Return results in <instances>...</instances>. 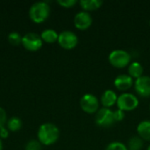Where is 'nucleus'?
Returning <instances> with one entry per match:
<instances>
[{
    "instance_id": "f257e3e1",
    "label": "nucleus",
    "mask_w": 150,
    "mask_h": 150,
    "mask_svg": "<svg viewBox=\"0 0 150 150\" xmlns=\"http://www.w3.org/2000/svg\"><path fill=\"white\" fill-rule=\"evenodd\" d=\"M38 141L45 146L55 143L60 137L59 128L53 123H44L40 126L38 130Z\"/></svg>"
},
{
    "instance_id": "39448f33",
    "label": "nucleus",
    "mask_w": 150,
    "mask_h": 150,
    "mask_svg": "<svg viewBox=\"0 0 150 150\" xmlns=\"http://www.w3.org/2000/svg\"><path fill=\"white\" fill-rule=\"evenodd\" d=\"M96 124L101 127H111L114 123H116L114 112L111 108H101L99 109L95 117Z\"/></svg>"
},
{
    "instance_id": "1a4fd4ad",
    "label": "nucleus",
    "mask_w": 150,
    "mask_h": 150,
    "mask_svg": "<svg viewBox=\"0 0 150 150\" xmlns=\"http://www.w3.org/2000/svg\"><path fill=\"white\" fill-rule=\"evenodd\" d=\"M134 89L136 92L142 98L150 97V76H142L137 79L134 83Z\"/></svg>"
},
{
    "instance_id": "7ed1b4c3",
    "label": "nucleus",
    "mask_w": 150,
    "mask_h": 150,
    "mask_svg": "<svg viewBox=\"0 0 150 150\" xmlns=\"http://www.w3.org/2000/svg\"><path fill=\"white\" fill-rule=\"evenodd\" d=\"M109 62L115 68H125L131 62V54L123 49H115L108 56Z\"/></svg>"
},
{
    "instance_id": "aec40b11",
    "label": "nucleus",
    "mask_w": 150,
    "mask_h": 150,
    "mask_svg": "<svg viewBox=\"0 0 150 150\" xmlns=\"http://www.w3.org/2000/svg\"><path fill=\"white\" fill-rule=\"evenodd\" d=\"M105 150H128L127 146L125 144H123L122 142H111L109 143L106 148Z\"/></svg>"
},
{
    "instance_id": "f8f14e48",
    "label": "nucleus",
    "mask_w": 150,
    "mask_h": 150,
    "mask_svg": "<svg viewBox=\"0 0 150 150\" xmlns=\"http://www.w3.org/2000/svg\"><path fill=\"white\" fill-rule=\"evenodd\" d=\"M118 96L112 90H106L101 96V104L105 108H111L117 103Z\"/></svg>"
},
{
    "instance_id": "cd10ccee",
    "label": "nucleus",
    "mask_w": 150,
    "mask_h": 150,
    "mask_svg": "<svg viewBox=\"0 0 150 150\" xmlns=\"http://www.w3.org/2000/svg\"><path fill=\"white\" fill-rule=\"evenodd\" d=\"M149 25H150V21H149Z\"/></svg>"
},
{
    "instance_id": "4be33fe9",
    "label": "nucleus",
    "mask_w": 150,
    "mask_h": 150,
    "mask_svg": "<svg viewBox=\"0 0 150 150\" xmlns=\"http://www.w3.org/2000/svg\"><path fill=\"white\" fill-rule=\"evenodd\" d=\"M57 3L64 8H70L74 6L77 3V1L76 0H58Z\"/></svg>"
},
{
    "instance_id": "dca6fc26",
    "label": "nucleus",
    "mask_w": 150,
    "mask_h": 150,
    "mask_svg": "<svg viewBox=\"0 0 150 150\" xmlns=\"http://www.w3.org/2000/svg\"><path fill=\"white\" fill-rule=\"evenodd\" d=\"M58 36H59V34L54 29H46V30L42 31V33H40L41 40L44 42L50 43V44L54 43L55 41H57L58 40Z\"/></svg>"
},
{
    "instance_id": "412c9836",
    "label": "nucleus",
    "mask_w": 150,
    "mask_h": 150,
    "mask_svg": "<svg viewBox=\"0 0 150 150\" xmlns=\"http://www.w3.org/2000/svg\"><path fill=\"white\" fill-rule=\"evenodd\" d=\"M25 150H41V143L37 140H31L26 143Z\"/></svg>"
},
{
    "instance_id": "20e7f679",
    "label": "nucleus",
    "mask_w": 150,
    "mask_h": 150,
    "mask_svg": "<svg viewBox=\"0 0 150 150\" xmlns=\"http://www.w3.org/2000/svg\"><path fill=\"white\" fill-rule=\"evenodd\" d=\"M118 109L125 112V111H133L136 109L139 105V99L137 97L132 93L125 92L118 97L117 100Z\"/></svg>"
},
{
    "instance_id": "9b49d317",
    "label": "nucleus",
    "mask_w": 150,
    "mask_h": 150,
    "mask_svg": "<svg viewBox=\"0 0 150 150\" xmlns=\"http://www.w3.org/2000/svg\"><path fill=\"white\" fill-rule=\"evenodd\" d=\"M134 84V80L129 75H119L114 80V86L120 91H127Z\"/></svg>"
},
{
    "instance_id": "423d86ee",
    "label": "nucleus",
    "mask_w": 150,
    "mask_h": 150,
    "mask_svg": "<svg viewBox=\"0 0 150 150\" xmlns=\"http://www.w3.org/2000/svg\"><path fill=\"white\" fill-rule=\"evenodd\" d=\"M22 46L28 51H38L43 44V40L40 34L36 33H27L22 36Z\"/></svg>"
},
{
    "instance_id": "f3484780",
    "label": "nucleus",
    "mask_w": 150,
    "mask_h": 150,
    "mask_svg": "<svg viewBox=\"0 0 150 150\" xmlns=\"http://www.w3.org/2000/svg\"><path fill=\"white\" fill-rule=\"evenodd\" d=\"M143 145V140L140 136H133L128 140L127 148L128 150H141Z\"/></svg>"
},
{
    "instance_id": "5701e85b",
    "label": "nucleus",
    "mask_w": 150,
    "mask_h": 150,
    "mask_svg": "<svg viewBox=\"0 0 150 150\" xmlns=\"http://www.w3.org/2000/svg\"><path fill=\"white\" fill-rule=\"evenodd\" d=\"M7 123V114L4 108L0 107V128L4 127Z\"/></svg>"
},
{
    "instance_id": "a878e982",
    "label": "nucleus",
    "mask_w": 150,
    "mask_h": 150,
    "mask_svg": "<svg viewBox=\"0 0 150 150\" xmlns=\"http://www.w3.org/2000/svg\"><path fill=\"white\" fill-rule=\"evenodd\" d=\"M0 150H3V142L1 139H0Z\"/></svg>"
},
{
    "instance_id": "2eb2a0df",
    "label": "nucleus",
    "mask_w": 150,
    "mask_h": 150,
    "mask_svg": "<svg viewBox=\"0 0 150 150\" xmlns=\"http://www.w3.org/2000/svg\"><path fill=\"white\" fill-rule=\"evenodd\" d=\"M103 4V1L101 0H81L80 5L85 11H94L99 9Z\"/></svg>"
},
{
    "instance_id": "6e6552de",
    "label": "nucleus",
    "mask_w": 150,
    "mask_h": 150,
    "mask_svg": "<svg viewBox=\"0 0 150 150\" xmlns=\"http://www.w3.org/2000/svg\"><path fill=\"white\" fill-rule=\"evenodd\" d=\"M57 41L62 48L70 50L76 47L78 43V37L72 31H63L59 33Z\"/></svg>"
},
{
    "instance_id": "b1692460",
    "label": "nucleus",
    "mask_w": 150,
    "mask_h": 150,
    "mask_svg": "<svg viewBox=\"0 0 150 150\" xmlns=\"http://www.w3.org/2000/svg\"><path fill=\"white\" fill-rule=\"evenodd\" d=\"M113 112H114V117H115L116 122L121 121V120H124V118H125V112L123 111H121L120 109H117V110H115Z\"/></svg>"
},
{
    "instance_id": "c85d7f7f",
    "label": "nucleus",
    "mask_w": 150,
    "mask_h": 150,
    "mask_svg": "<svg viewBox=\"0 0 150 150\" xmlns=\"http://www.w3.org/2000/svg\"><path fill=\"white\" fill-rule=\"evenodd\" d=\"M149 109H150V106H149Z\"/></svg>"
},
{
    "instance_id": "393cba45",
    "label": "nucleus",
    "mask_w": 150,
    "mask_h": 150,
    "mask_svg": "<svg viewBox=\"0 0 150 150\" xmlns=\"http://www.w3.org/2000/svg\"><path fill=\"white\" fill-rule=\"evenodd\" d=\"M9 136V130L4 127L0 128V139H6Z\"/></svg>"
},
{
    "instance_id": "f03ea898",
    "label": "nucleus",
    "mask_w": 150,
    "mask_h": 150,
    "mask_svg": "<svg viewBox=\"0 0 150 150\" xmlns=\"http://www.w3.org/2000/svg\"><path fill=\"white\" fill-rule=\"evenodd\" d=\"M50 14V7L47 2L40 1L32 4L29 9V17L36 24L44 22Z\"/></svg>"
},
{
    "instance_id": "ddd939ff",
    "label": "nucleus",
    "mask_w": 150,
    "mask_h": 150,
    "mask_svg": "<svg viewBox=\"0 0 150 150\" xmlns=\"http://www.w3.org/2000/svg\"><path fill=\"white\" fill-rule=\"evenodd\" d=\"M137 133L142 140L150 142V120L141 121L137 127Z\"/></svg>"
},
{
    "instance_id": "6ab92c4d",
    "label": "nucleus",
    "mask_w": 150,
    "mask_h": 150,
    "mask_svg": "<svg viewBox=\"0 0 150 150\" xmlns=\"http://www.w3.org/2000/svg\"><path fill=\"white\" fill-rule=\"evenodd\" d=\"M8 41L13 46H18V45L21 44L22 36L18 32H11L8 35Z\"/></svg>"
},
{
    "instance_id": "a211bd4d",
    "label": "nucleus",
    "mask_w": 150,
    "mask_h": 150,
    "mask_svg": "<svg viewBox=\"0 0 150 150\" xmlns=\"http://www.w3.org/2000/svg\"><path fill=\"white\" fill-rule=\"evenodd\" d=\"M7 129L11 132H17L22 127V121L18 117H11L10 120H7Z\"/></svg>"
},
{
    "instance_id": "4468645a",
    "label": "nucleus",
    "mask_w": 150,
    "mask_h": 150,
    "mask_svg": "<svg viewBox=\"0 0 150 150\" xmlns=\"http://www.w3.org/2000/svg\"><path fill=\"white\" fill-rule=\"evenodd\" d=\"M128 75L132 77V78H139L141 76H143V71H144V69H143V66L138 62H134L132 63L129 64L128 66Z\"/></svg>"
},
{
    "instance_id": "bb28decb",
    "label": "nucleus",
    "mask_w": 150,
    "mask_h": 150,
    "mask_svg": "<svg viewBox=\"0 0 150 150\" xmlns=\"http://www.w3.org/2000/svg\"><path fill=\"white\" fill-rule=\"evenodd\" d=\"M147 150H150V145L149 146V147H148V149H147Z\"/></svg>"
},
{
    "instance_id": "9d476101",
    "label": "nucleus",
    "mask_w": 150,
    "mask_h": 150,
    "mask_svg": "<svg viewBox=\"0 0 150 150\" xmlns=\"http://www.w3.org/2000/svg\"><path fill=\"white\" fill-rule=\"evenodd\" d=\"M91 15L85 11H79L76 14L74 18V25L79 30H87L92 24Z\"/></svg>"
},
{
    "instance_id": "0eeeda50",
    "label": "nucleus",
    "mask_w": 150,
    "mask_h": 150,
    "mask_svg": "<svg viewBox=\"0 0 150 150\" xmlns=\"http://www.w3.org/2000/svg\"><path fill=\"white\" fill-rule=\"evenodd\" d=\"M80 106L83 112L89 114L97 113L99 110V101L93 94H85L80 99Z\"/></svg>"
}]
</instances>
